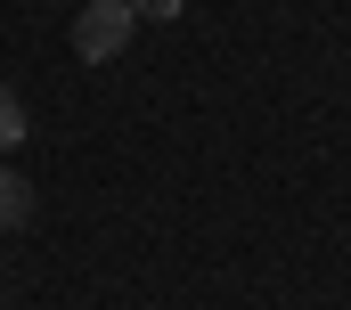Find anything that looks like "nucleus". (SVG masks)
Instances as JSON below:
<instances>
[{"mask_svg": "<svg viewBox=\"0 0 351 310\" xmlns=\"http://www.w3.org/2000/svg\"><path fill=\"white\" fill-rule=\"evenodd\" d=\"M25 221H33V180L0 163V229H25Z\"/></svg>", "mask_w": 351, "mask_h": 310, "instance_id": "f03ea898", "label": "nucleus"}, {"mask_svg": "<svg viewBox=\"0 0 351 310\" xmlns=\"http://www.w3.org/2000/svg\"><path fill=\"white\" fill-rule=\"evenodd\" d=\"M131 16H147V25H164V16H180V0H131Z\"/></svg>", "mask_w": 351, "mask_h": 310, "instance_id": "20e7f679", "label": "nucleus"}, {"mask_svg": "<svg viewBox=\"0 0 351 310\" xmlns=\"http://www.w3.org/2000/svg\"><path fill=\"white\" fill-rule=\"evenodd\" d=\"M131 33H139L131 0H90L82 16H74V58H82V66H106V58L131 49Z\"/></svg>", "mask_w": 351, "mask_h": 310, "instance_id": "f257e3e1", "label": "nucleus"}, {"mask_svg": "<svg viewBox=\"0 0 351 310\" xmlns=\"http://www.w3.org/2000/svg\"><path fill=\"white\" fill-rule=\"evenodd\" d=\"M25 147V106H16V90H0V155Z\"/></svg>", "mask_w": 351, "mask_h": 310, "instance_id": "7ed1b4c3", "label": "nucleus"}]
</instances>
